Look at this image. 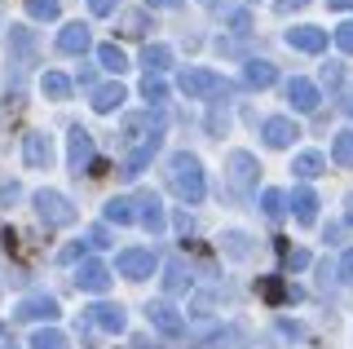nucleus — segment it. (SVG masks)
Segmentation results:
<instances>
[{
    "label": "nucleus",
    "instance_id": "c03bdc74",
    "mask_svg": "<svg viewBox=\"0 0 353 349\" xmlns=\"http://www.w3.org/2000/svg\"><path fill=\"white\" fill-rule=\"evenodd\" d=\"M345 217H349V221H353V195H349V208H345Z\"/></svg>",
    "mask_w": 353,
    "mask_h": 349
},
{
    "label": "nucleus",
    "instance_id": "c85d7f7f",
    "mask_svg": "<svg viewBox=\"0 0 353 349\" xmlns=\"http://www.w3.org/2000/svg\"><path fill=\"white\" fill-rule=\"evenodd\" d=\"M331 159H336L340 168L353 163V133H336V141H331Z\"/></svg>",
    "mask_w": 353,
    "mask_h": 349
},
{
    "label": "nucleus",
    "instance_id": "aec40b11",
    "mask_svg": "<svg viewBox=\"0 0 353 349\" xmlns=\"http://www.w3.org/2000/svg\"><path fill=\"white\" fill-rule=\"evenodd\" d=\"M287 203L296 208V221H301V226H314V221H318V195L309 190V186H301Z\"/></svg>",
    "mask_w": 353,
    "mask_h": 349
},
{
    "label": "nucleus",
    "instance_id": "2eb2a0df",
    "mask_svg": "<svg viewBox=\"0 0 353 349\" xmlns=\"http://www.w3.org/2000/svg\"><path fill=\"white\" fill-rule=\"evenodd\" d=\"M88 319L102 327L106 336H119V332H124V310H119V305H110V301L93 305V310H88Z\"/></svg>",
    "mask_w": 353,
    "mask_h": 349
},
{
    "label": "nucleus",
    "instance_id": "39448f33",
    "mask_svg": "<svg viewBox=\"0 0 353 349\" xmlns=\"http://www.w3.org/2000/svg\"><path fill=\"white\" fill-rule=\"evenodd\" d=\"M256 172H261L256 155H248V150H234V155H230V186H234L239 195L256 190Z\"/></svg>",
    "mask_w": 353,
    "mask_h": 349
},
{
    "label": "nucleus",
    "instance_id": "412c9836",
    "mask_svg": "<svg viewBox=\"0 0 353 349\" xmlns=\"http://www.w3.org/2000/svg\"><path fill=\"white\" fill-rule=\"evenodd\" d=\"M106 221L110 226H132L137 221V208H132V199H124V195H115V199H106Z\"/></svg>",
    "mask_w": 353,
    "mask_h": 349
},
{
    "label": "nucleus",
    "instance_id": "49530a36",
    "mask_svg": "<svg viewBox=\"0 0 353 349\" xmlns=\"http://www.w3.org/2000/svg\"><path fill=\"white\" fill-rule=\"evenodd\" d=\"M0 349H14V345H0Z\"/></svg>",
    "mask_w": 353,
    "mask_h": 349
},
{
    "label": "nucleus",
    "instance_id": "72a5a7b5",
    "mask_svg": "<svg viewBox=\"0 0 353 349\" xmlns=\"http://www.w3.org/2000/svg\"><path fill=\"white\" fill-rule=\"evenodd\" d=\"M230 31H234V36H248V31H252V18L243 14V9H239V14H230Z\"/></svg>",
    "mask_w": 353,
    "mask_h": 349
},
{
    "label": "nucleus",
    "instance_id": "f3484780",
    "mask_svg": "<svg viewBox=\"0 0 353 349\" xmlns=\"http://www.w3.org/2000/svg\"><path fill=\"white\" fill-rule=\"evenodd\" d=\"M243 80H248L252 89H270V84L279 80V71H274V62H265V58H248L243 62Z\"/></svg>",
    "mask_w": 353,
    "mask_h": 349
},
{
    "label": "nucleus",
    "instance_id": "c756f323",
    "mask_svg": "<svg viewBox=\"0 0 353 349\" xmlns=\"http://www.w3.org/2000/svg\"><path fill=\"white\" fill-rule=\"evenodd\" d=\"M58 0H27V14L31 18H40V23H53V18H58Z\"/></svg>",
    "mask_w": 353,
    "mask_h": 349
},
{
    "label": "nucleus",
    "instance_id": "6e6552de",
    "mask_svg": "<svg viewBox=\"0 0 353 349\" xmlns=\"http://www.w3.org/2000/svg\"><path fill=\"white\" fill-rule=\"evenodd\" d=\"M75 288L88 292V297H102V292L110 288V270L102 266V261H84V266L75 270Z\"/></svg>",
    "mask_w": 353,
    "mask_h": 349
},
{
    "label": "nucleus",
    "instance_id": "f8f14e48",
    "mask_svg": "<svg viewBox=\"0 0 353 349\" xmlns=\"http://www.w3.org/2000/svg\"><path fill=\"white\" fill-rule=\"evenodd\" d=\"M318 97H323V93H318L314 80H301V75H296V80H287V102H292L301 115L318 111Z\"/></svg>",
    "mask_w": 353,
    "mask_h": 349
},
{
    "label": "nucleus",
    "instance_id": "9d476101",
    "mask_svg": "<svg viewBox=\"0 0 353 349\" xmlns=\"http://www.w3.org/2000/svg\"><path fill=\"white\" fill-rule=\"evenodd\" d=\"M159 137H163V133H150L146 141H141V146L132 150V155H128L124 163H119V177H124V181H137V177H141V168L150 163V155L159 150Z\"/></svg>",
    "mask_w": 353,
    "mask_h": 349
},
{
    "label": "nucleus",
    "instance_id": "9b49d317",
    "mask_svg": "<svg viewBox=\"0 0 353 349\" xmlns=\"http://www.w3.org/2000/svg\"><path fill=\"white\" fill-rule=\"evenodd\" d=\"M22 159H27V168H49L53 163V137L49 133H27V141H22Z\"/></svg>",
    "mask_w": 353,
    "mask_h": 349
},
{
    "label": "nucleus",
    "instance_id": "4c0bfd02",
    "mask_svg": "<svg viewBox=\"0 0 353 349\" xmlns=\"http://www.w3.org/2000/svg\"><path fill=\"white\" fill-rule=\"evenodd\" d=\"M340 279H345V283H353V252H345V257H340Z\"/></svg>",
    "mask_w": 353,
    "mask_h": 349
},
{
    "label": "nucleus",
    "instance_id": "ddd939ff",
    "mask_svg": "<svg viewBox=\"0 0 353 349\" xmlns=\"http://www.w3.org/2000/svg\"><path fill=\"white\" fill-rule=\"evenodd\" d=\"M287 45L301 53H323L327 49V31L323 27H287Z\"/></svg>",
    "mask_w": 353,
    "mask_h": 349
},
{
    "label": "nucleus",
    "instance_id": "a211bd4d",
    "mask_svg": "<svg viewBox=\"0 0 353 349\" xmlns=\"http://www.w3.org/2000/svg\"><path fill=\"white\" fill-rule=\"evenodd\" d=\"M124 84H97L93 89V111L97 115H110V111H119V106H124Z\"/></svg>",
    "mask_w": 353,
    "mask_h": 349
},
{
    "label": "nucleus",
    "instance_id": "dca6fc26",
    "mask_svg": "<svg viewBox=\"0 0 353 349\" xmlns=\"http://www.w3.org/2000/svg\"><path fill=\"white\" fill-rule=\"evenodd\" d=\"M14 314H18V319H44V323H53L62 310H58V301H53V297H27Z\"/></svg>",
    "mask_w": 353,
    "mask_h": 349
},
{
    "label": "nucleus",
    "instance_id": "37998d69",
    "mask_svg": "<svg viewBox=\"0 0 353 349\" xmlns=\"http://www.w3.org/2000/svg\"><path fill=\"white\" fill-rule=\"evenodd\" d=\"M199 5H208V9H221V5H225V0H199Z\"/></svg>",
    "mask_w": 353,
    "mask_h": 349
},
{
    "label": "nucleus",
    "instance_id": "de8ad7c7",
    "mask_svg": "<svg viewBox=\"0 0 353 349\" xmlns=\"http://www.w3.org/2000/svg\"><path fill=\"white\" fill-rule=\"evenodd\" d=\"M349 115H353V102H349Z\"/></svg>",
    "mask_w": 353,
    "mask_h": 349
},
{
    "label": "nucleus",
    "instance_id": "2f4dec72",
    "mask_svg": "<svg viewBox=\"0 0 353 349\" xmlns=\"http://www.w3.org/2000/svg\"><path fill=\"white\" fill-rule=\"evenodd\" d=\"M221 248H225L230 257H248L252 252V243H248V235H239V230H230V235H221Z\"/></svg>",
    "mask_w": 353,
    "mask_h": 349
},
{
    "label": "nucleus",
    "instance_id": "f257e3e1",
    "mask_svg": "<svg viewBox=\"0 0 353 349\" xmlns=\"http://www.w3.org/2000/svg\"><path fill=\"white\" fill-rule=\"evenodd\" d=\"M168 186L181 203H203L208 195V177H203V163L194 155H185V150H176L168 159Z\"/></svg>",
    "mask_w": 353,
    "mask_h": 349
},
{
    "label": "nucleus",
    "instance_id": "79ce46f5",
    "mask_svg": "<svg viewBox=\"0 0 353 349\" xmlns=\"http://www.w3.org/2000/svg\"><path fill=\"white\" fill-rule=\"evenodd\" d=\"M331 9H353V0H327Z\"/></svg>",
    "mask_w": 353,
    "mask_h": 349
},
{
    "label": "nucleus",
    "instance_id": "f704fd0d",
    "mask_svg": "<svg viewBox=\"0 0 353 349\" xmlns=\"http://www.w3.org/2000/svg\"><path fill=\"white\" fill-rule=\"evenodd\" d=\"M115 9H119V0H88V14H97V18L115 14Z\"/></svg>",
    "mask_w": 353,
    "mask_h": 349
},
{
    "label": "nucleus",
    "instance_id": "a18cd8bd",
    "mask_svg": "<svg viewBox=\"0 0 353 349\" xmlns=\"http://www.w3.org/2000/svg\"><path fill=\"white\" fill-rule=\"evenodd\" d=\"M0 336H5V323H0Z\"/></svg>",
    "mask_w": 353,
    "mask_h": 349
},
{
    "label": "nucleus",
    "instance_id": "cd10ccee",
    "mask_svg": "<svg viewBox=\"0 0 353 349\" xmlns=\"http://www.w3.org/2000/svg\"><path fill=\"white\" fill-rule=\"evenodd\" d=\"M163 288H168V292H190V275H185V266H181V261H168Z\"/></svg>",
    "mask_w": 353,
    "mask_h": 349
},
{
    "label": "nucleus",
    "instance_id": "423d86ee",
    "mask_svg": "<svg viewBox=\"0 0 353 349\" xmlns=\"http://www.w3.org/2000/svg\"><path fill=\"white\" fill-rule=\"evenodd\" d=\"M261 137H265V146H270V150H287L296 137H301V128H296V119H287V115H270Z\"/></svg>",
    "mask_w": 353,
    "mask_h": 349
},
{
    "label": "nucleus",
    "instance_id": "b1692460",
    "mask_svg": "<svg viewBox=\"0 0 353 349\" xmlns=\"http://www.w3.org/2000/svg\"><path fill=\"white\" fill-rule=\"evenodd\" d=\"M40 89H44V97H53V102H62V97L71 93V80H66L62 71H44V75H40Z\"/></svg>",
    "mask_w": 353,
    "mask_h": 349
},
{
    "label": "nucleus",
    "instance_id": "1a4fd4ad",
    "mask_svg": "<svg viewBox=\"0 0 353 349\" xmlns=\"http://www.w3.org/2000/svg\"><path fill=\"white\" fill-rule=\"evenodd\" d=\"M66 163H71V172H84L88 163H93V137H88L84 128H71V133H66Z\"/></svg>",
    "mask_w": 353,
    "mask_h": 349
},
{
    "label": "nucleus",
    "instance_id": "5701e85b",
    "mask_svg": "<svg viewBox=\"0 0 353 349\" xmlns=\"http://www.w3.org/2000/svg\"><path fill=\"white\" fill-rule=\"evenodd\" d=\"M323 168H327V159L318 155V150H305V155H296V163H292V172H296V177H301V181L318 177V172H323Z\"/></svg>",
    "mask_w": 353,
    "mask_h": 349
},
{
    "label": "nucleus",
    "instance_id": "c9c22d12",
    "mask_svg": "<svg viewBox=\"0 0 353 349\" xmlns=\"http://www.w3.org/2000/svg\"><path fill=\"white\" fill-rule=\"evenodd\" d=\"M88 243H93V248H106V243H115V239L106 235V226H93V230H88Z\"/></svg>",
    "mask_w": 353,
    "mask_h": 349
},
{
    "label": "nucleus",
    "instance_id": "ea45409f",
    "mask_svg": "<svg viewBox=\"0 0 353 349\" xmlns=\"http://www.w3.org/2000/svg\"><path fill=\"white\" fill-rule=\"evenodd\" d=\"M309 0H279V14H292V9H305Z\"/></svg>",
    "mask_w": 353,
    "mask_h": 349
},
{
    "label": "nucleus",
    "instance_id": "7ed1b4c3",
    "mask_svg": "<svg viewBox=\"0 0 353 349\" xmlns=\"http://www.w3.org/2000/svg\"><path fill=\"white\" fill-rule=\"evenodd\" d=\"M115 270H119L124 279L141 283V279H150L154 270H159V257H154L150 248H124V252H119V261H115Z\"/></svg>",
    "mask_w": 353,
    "mask_h": 349
},
{
    "label": "nucleus",
    "instance_id": "a878e982",
    "mask_svg": "<svg viewBox=\"0 0 353 349\" xmlns=\"http://www.w3.org/2000/svg\"><path fill=\"white\" fill-rule=\"evenodd\" d=\"M141 97H146V106H163L168 102V84H163L159 75H146V80H141Z\"/></svg>",
    "mask_w": 353,
    "mask_h": 349
},
{
    "label": "nucleus",
    "instance_id": "6ab92c4d",
    "mask_svg": "<svg viewBox=\"0 0 353 349\" xmlns=\"http://www.w3.org/2000/svg\"><path fill=\"white\" fill-rule=\"evenodd\" d=\"M88 45H93V40H88V27L84 23H71V27L58 31V49L62 53H88Z\"/></svg>",
    "mask_w": 353,
    "mask_h": 349
},
{
    "label": "nucleus",
    "instance_id": "4468645a",
    "mask_svg": "<svg viewBox=\"0 0 353 349\" xmlns=\"http://www.w3.org/2000/svg\"><path fill=\"white\" fill-rule=\"evenodd\" d=\"M137 203H141V208H137V221L146 226L150 235H163V230H168V217H163V203L154 199V195H141Z\"/></svg>",
    "mask_w": 353,
    "mask_h": 349
},
{
    "label": "nucleus",
    "instance_id": "e433bc0d",
    "mask_svg": "<svg viewBox=\"0 0 353 349\" xmlns=\"http://www.w3.org/2000/svg\"><path fill=\"white\" fill-rule=\"evenodd\" d=\"M287 266H292V270H305L309 266V252H301V248H296V252H287Z\"/></svg>",
    "mask_w": 353,
    "mask_h": 349
},
{
    "label": "nucleus",
    "instance_id": "bb28decb",
    "mask_svg": "<svg viewBox=\"0 0 353 349\" xmlns=\"http://www.w3.org/2000/svg\"><path fill=\"white\" fill-rule=\"evenodd\" d=\"M31 349H66V336L58 327H40V332H31Z\"/></svg>",
    "mask_w": 353,
    "mask_h": 349
},
{
    "label": "nucleus",
    "instance_id": "0eeeda50",
    "mask_svg": "<svg viewBox=\"0 0 353 349\" xmlns=\"http://www.w3.org/2000/svg\"><path fill=\"white\" fill-rule=\"evenodd\" d=\"M146 319H150L154 332H163V336H181V332H185V319L172 310L168 301H150V305H146Z\"/></svg>",
    "mask_w": 353,
    "mask_h": 349
},
{
    "label": "nucleus",
    "instance_id": "58836bf2",
    "mask_svg": "<svg viewBox=\"0 0 353 349\" xmlns=\"http://www.w3.org/2000/svg\"><path fill=\"white\" fill-rule=\"evenodd\" d=\"M141 23H146V14H128V18H124V31H132V36H137Z\"/></svg>",
    "mask_w": 353,
    "mask_h": 349
},
{
    "label": "nucleus",
    "instance_id": "393cba45",
    "mask_svg": "<svg viewBox=\"0 0 353 349\" xmlns=\"http://www.w3.org/2000/svg\"><path fill=\"white\" fill-rule=\"evenodd\" d=\"M97 62H102V67L106 71H128V58H124V49H119V45H97Z\"/></svg>",
    "mask_w": 353,
    "mask_h": 349
},
{
    "label": "nucleus",
    "instance_id": "4be33fe9",
    "mask_svg": "<svg viewBox=\"0 0 353 349\" xmlns=\"http://www.w3.org/2000/svg\"><path fill=\"white\" fill-rule=\"evenodd\" d=\"M141 62H146V75H150V71L159 75V71L172 67V49H168V45H146V49H141Z\"/></svg>",
    "mask_w": 353,
    "mask_h": 349
},
{
    "label": "nucleus",
    "instance_id": "7c9ffc66",
    "mask_svg": "<svg viewBox=\"0 0 353 349\" xmlns=\"http://www.w3.org/2000/svg\"><path fill=\"white\" fill-rule=\"evenodd\" d=\"M261 212H265V217H283V212H287V195H283V190H265V195H261Z\"/></svg>",
    "mask_w": 353,
    "mask_h": 349
},
{
    "label": "nucleus",
    "instance_id": "a19ab883",
    "mask_svg": "<svg viewBox=\"0 0 353 349\" xmlns=\"http://www.w3.org/2000/svg\"><path fill=\"white\" fill-rule=\"evenodd\" d=\"M146 5H150V9H176L181 0H146Z\"/></svg>",
    "mask_w": 353,
    "mask_h": 349
},
{
    "label": "nucleus",
    "instance_id": "473e14b6",
    "mask_svg": "<svg viewBox=\"0 0 353 349\" xmlns=\"http://www.w3.org/2000/svg\"><path fill=\"white\" fill-rule=\"evenodd\" d=\"M336 49H340V53H353V18L336 27Z\"/></svg>",
    "mask_w": 353,
    "mask_h": 349
},
{
    "label": "nucleus",
    "instance_id": "20e7f679",
    "mask_svg": "<svg viewBox=\"0 0 353 349\" xmlns=\"http://www.w3.org/2000/svg\"><path fill=\"white\" fill-rule=\"evenodd\" d=\"M176 89H181L185 97H203V93H230V84L221 80L216 71H203V67H194V71H181V80H176Z\"/></svg>",
    "mask_w": 353,
    "mask_h": 349
},
{
    "label": "nucleus",
    "instance_id": "f03ea898",
    "mask_svg": "<svg viewBox=\"0 0 353 349\" xmlns=\"http://www.w3.org/2000/svg\"><path fill=\"white\" fill-rule=\"evenodd\" d=\"M31 203H36V217L44 226H71L75 221V203L66 199L62 190H36Z\"/></svg>",
    "mask_w": 353,
    "mask_h": 349
}]
</instances>
